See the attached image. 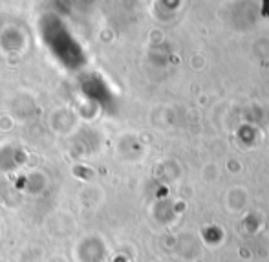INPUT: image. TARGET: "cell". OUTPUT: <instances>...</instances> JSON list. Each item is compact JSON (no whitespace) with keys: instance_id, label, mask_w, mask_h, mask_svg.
Here are the masks:
<instances>
[{"instance_id":"6da1fadb","label":"cell","mask_w":269,"mask_h":262,"mask_svg":"<svg viewBox=\"0 0 269 262\" xmlns=\"http://www.w3.org/2000/svg\"><path fill=\"white\" fill-rule=\"evenodd\" d=\"M262 13H264V17H269V0H262Z\"/></svg>"}]
</instances>
